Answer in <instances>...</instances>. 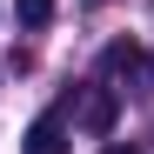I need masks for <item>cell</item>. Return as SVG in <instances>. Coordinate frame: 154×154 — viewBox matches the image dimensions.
Segmentation results:
<instances>
[{"label": "cell", "mask_w": 154, "mask_h": 154, "mask_svg": "<svg viewBox=\"0 0 154 154\" xmlns=\"http://www.w3.org/2000/svg\"><path fill=\"white\" fill-rule=\"evenodd\" d=\"M74 114H81L87 134H107V127H114V94L107 87H81V107H74Z\"/></svg>", "instance_id": "7a4b0ae2"}, {"label": "cell", "mask_w": 154, "mask_h": 154, "mask_svg": "<svg viewBox=\"0 0 154 154\" xmlns=\"http://www.w3.org/2000/svg\"><path fill=\"white\" fill-rule=\"evenodd\" d=\"M14 14L27 20V27H47V20H54V0H14Z\"/></svg>", "instance_id": "277c9868"}, {"label": "cell", "mask_w": 154, "mask_h": 154, "mask_svg": "<svg viewBox=\"0 0 154 154\" xmlns=\"http://www.w3.org/2000/svg\"><path fill=\"white\" fill-rule=\"evenodd\" d=\"M107 74H154V60L141 54L134 40H114V47H107Z\"/></svg>", "instance_id": "3957f363"}, {"label": "cell", "mask_w": 154, "mask_h": 154, "mask_svg": "<svg viewBox=\"0 0 154 154\" xmlns=\"http://www.w3.org/2000/svg\"><path fill=\"white\" fill-rule=\"evenodd\" d=\"M20 154H67V114H40L20 134Z\"/></svg>", "instance_id": "6da1fadb"}, {"label": "cell", "mask_w": 154, "mask_h": 154, "mask_svg": "<svg viewBox=\"0 0 154 154\" xmlns=\"http://www.w3.org/2000/svg\"><path fill=\"white\" fill-rule=\"evenodd\" d=\"M100 154H141L134 141H107V147H100Z\"/></svg>", "instance_id": "5b68a950"}]
</instances>
